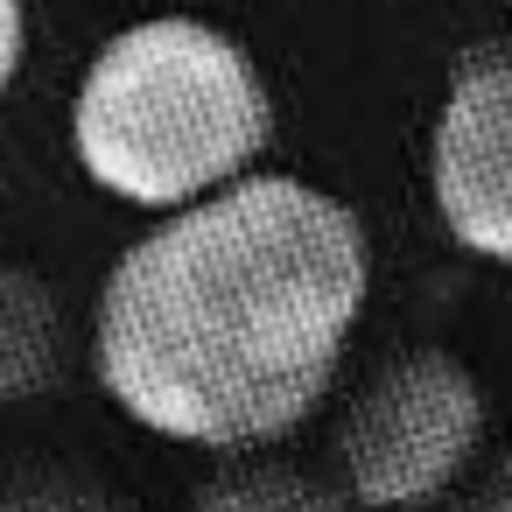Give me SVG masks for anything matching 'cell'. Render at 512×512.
<instances>
[{
    "instance_id": "obj_1",
    "label": "cell",
    "mask_w": 512,
    "mask_h": 512,
    "mask_svg": "<svg viewBox=\"0 0 512 512\" xmlns=\"http://www.w3.org/2000/svg\"><path fill=\"white\" fill-rule=\"evenodd\" d=\"M372 295V246L344 197L239 176L141 232L99 288L92 372L148 435L267 449L337 386Z\"/></svg>"
},
{
    "instance_id": "obj_2",
    "label": "cell",
    "mask_w": 512,
    "mask_h": 512,
    "mask_svg": "<svg viewBox=\"0 0 512 512\" xmlns=\"http://www.w3.org/2000/svg\"><path fill=\"white\" fill-rule=\"evenodd\" d=\"M267 141L274 92L253 50L190 15H155L106 36L71 106L78 169L141 211H183L253 176Z\"/></svg>"
},
{
    "instance_id": "obj_3",
    "label": "cell",
    "mask_w": 512,
    "mask_h": 512,
    "mask_svg": "<svg viewBox=\"0 0 512 512\" xmlns=\"http://www.w3.org/2000/svg\"><path fill=\"white\" fill-rule=\"evenodd\" d=\"M484 442V386L463 358L421 344L386 358L344 407L330 456L337 484L365 512H421L435 505Z\"/></svg>"
},
{
    "instance_id": "obj_4",
    "label": "cell",
    "mask_w": 512,
    "mask_h": 512,
    "mask_svg": "<svg viewBox=\"0 0 512 512\" xmlns=\"http://www.w3.org/2000/svg\"><path fill=\"white\" fill-rule=\"evenodd\" d=\"M428 190L456 246L512 267V36L456 57L428 134Z\"/></svg>"
},
{
    "instance_id": "obj_5",
    "label": "cell",
    "mask_w": 512,
    "mask_h": 512,
    "mask_svg": "<svg viewBox=\"0 0 512 512\" xmlns=\"http://www.w3.org/2000/svg\"><path fill=\"white\" fill-rule=\"evenodd\" d=\"M64 358H71V330L57 288L22 260H0V407L43 400L64 379Z\"/></svg>"
},
{
    "instance_id": "obj_6",
    "label": "cell",
    "mask_w": 512,
    "mask_h": 512,
    "mask_svg": "<svg viewBox=\"0 0 512 512\" xmlns=\"http://www.w3.org/2000/svg\"><path fill=\"white\" fill-rule=\"evenodd\" d=\"M190 512H351L344 484L281 456H232L225 470H211L190 498Z\"/></svg>"
},
{
    "instance_id": "obj_7",
    "label": "cell",
    "mask_w": 512,
    "mask_h": 512,
    "mask_svg": "<svg viewBox=\"0 0 512 512\" xmlns=\"http://www.w3.org/2000/svg\"><path fill=\"white\" fill-rule=\"evenodd\" d=\"M0 512H134L113 484H99L92 470H15L0 484Z\"/></svg>"
},
{
    "instance_id": "obj_8",
    "label": "cell",
    "mask_w": 512,
    "mask_h": 512,
    "mask_svg": "<svg viewBox=\"0 0 512 512\" xmlns=\"http://www.w3.org/2000/svg\"><path fill=\"white\" fill-rule=\"evenodd\" d=\"M22 57H29V0H0V92L15 85Z\"/></svg>"
},
{
    "instance_id": "obj_9",
    "label": "cell",
    "mask_w": 512,
    "mask_h": 512,
    "mask_svg": "<svg viewBox=\"0 0 512 512\" xmlns=\"http://www.w3.org/2000/svg\"><path fill=\"white\" fill-rule=\"evenodd\" d=\"M456 512H512V442L498 449V463L470 484V498H463Z\"/></svg>"
}]
</instances>
